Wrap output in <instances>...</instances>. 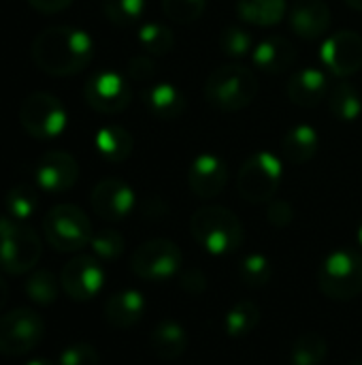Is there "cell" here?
<instances>
[{"instance_id":"cell-36","label":"cell","mask_w":362,"mask_h":365,"mask_svg":"<svg viewBox=\"0 0 362 365\" xmlns=\"http://www.w3.org/2000/svg\"><path fill=\"white\" fill-rule=\"evenodd\" d=\"M207 6V0H162V11L177 24L196 21Z\"/></svg>"},{"instance_id":"cell-12","label":"cell","mask_w":362,"mask_h":365,"mask_svg":"<svg viewBox=\"0 0 362 365\" xmlns=\"http://www.w3.org/2000/svg\"><path fill=\"white\" fill-rule=\"evenodd\" d=\"M60 284L73 302H90L105 284V269L96 257L79 255L64 265Z\"/></svg>"},{"instance_id":"cell-35","label":"cell","mask_w":362,"mask_h":365,"mask_svg":"<svg viewBox=\"0 0 362 365\" xmlns=\"http://www.w3.org/2000/svg\"><path fill=\"white\" fill-rule=\"evenodd\" d=\"M220 47L230 58H243L254 51V38L247 30L239 26H228L220 34Z\"/></svg>"},{"instance_id":"cell-9","label":"cell","mask_w":362,"mask_h":365,"mask_svg":"<svg viewBox=\"0 0 362 365\" xmlns=\"http://www.w3.org/2000/svg\"><path fill=\"white\" fill-rule=\"evenodd\" d=\"M181 265H183L181 248L175 242L162 237L141 244L130 259L132 274L147 282H164L173 278L181 269Z\"/></svg>"},{"instance_id":"cell-42","label":"cell","mask_w":362,"mask_h":365,"mask_svg":"<svg viewBox=\"0 0 362 365\" xmlns=\"http://www.w3.org/2000/svg\"><path fill=\"white\" fill-rule=\"evenodd\" d=\"M6 297H9V287H6V282L2 280V276H0V310H2L4 304H6Z\"/></svg>"},{"instance_id":"cell-22","label":"cell","mask_w":362,"mask_h":365,"mask_svg":"<svg viewBox=\"0 0 362 365\" xmlns=\"http://www.w3.org/2000/svg\"><path fill=\"white\" fill-rule=\"evenodd\" d=\"M149 344H151V351L156 357H160L164 361H173L186 353L188 334L177 321L164 319L154 327V331L149 336Z\"/></svg>"},{"instance_id":"cell-11","label":"cell","mask_w":362,"mask_h":365,"mask_svg":"<svg viewBox=\"0 0 362 365\" xmlns=\"http://www.w3.org/2000/svg\"><path fill=\"white\" fill-rule=\"evenodd\" d=\"M83 98L94 111L115 115L130 107L132 88L124 75L115 71H98L85 81Z\"/></svg>"},{"instance_id":"cell-19","label":"cell","mask_w":362,"mask_h":365,"mask_svg":"<svg viewBox=\"0 0 362 365\" xmlns=\"http://www.w3.org/2000/svg\"><path fill=\"white\" fill-rule=\"evenodd\" d=\"M329 77L316 66L299 68L288 81V98L297 107H318L329 96Z\"/></svg>"},{"instance_id":"cell-13","label":"cell","mask_w":362,"mask_h":365,"mask_svg":"<svg viewBox=\"0 0 362 365\" xmlns=\"http://www.w3.org/2000/svg\"><path fill=\"white\" fill-rule=\"evenodd\" d=\"M320 58L335 77H352L362 68V36L354 30L331 34L322 43Z\"/></svg>"},{"instance_id":"cell-45","label":"cell","mask_w":362,"mask_h":365,"mask_svg":"<svg viewBox=\"0 0 362 365\" xmlns=\"http://www.w3.org/2000/svg\"><path fill=\"white\" fill-rule=\"evenodd\" d=\"M356 237H358V244L362 246V220H361V225H358V233H356Z\"/></svg>"},{"instance_id":"cell-1","label":"cell","mask_w":362,"mask_h":365,"mask_svg":"<svg viewBox=\"0 0 362 365\" xmlns=\"http://www.w3.org/2000/svg\"><path fill=\"white\" fill-rule=\"evenodd\" d=\"M30 56L34 64L53 77L83 71L94 56V41L85 30L73 26H51L36 34Z\"/></svg>"},{"instance_id":"cell-46","label":"cell","mask_w":362,"mask_h":365,"mask_svg":"<svg viewBox=\"0 0 362 365\" xmlns=\"http://www.w3.org/2000/svg\"><path fill=\"white\" fill-rule=\"evenodd\" d=\"M352 365H362V361H354V364Z\"/></svg>"},{"instance_id":"cell-10","label":"cell","mask_w":362,"mask_h":365,"mask_svg":"<svg viewBox=\"0 0 362 365\" xmlns=\"http://www.w3.org/2000/svg\"><path fill=\"white\" fill-rule=\"evenodd\" d=\"M45 338V321L28 308H15L0 317V355H26Z\"/></svg>"},{"instance_id":"cell-3","label":"cell","mask_w":362,"mask_h":365,"mask_svg":"<svg viewBox=\"0 0 362 365\" xmlns=\"http://www.w3.org/2000/svg\"><path fill=\"white\" fill-rule=\"evenodd\" d=\"M258 94V79L252 68L243 64H226L213 68L205 81L207 103L224 113L245 109Z\"/></svg>"},{"instance_id":"cell-28","label":"cell","mask_w":362,"mask_h":365,"mask_svg":"<svg viewBox=\"0 0 362 365\" xmlns=\"http://www.w3.org/2000/svg\"><path fill=\"white\" fill-rule=\"evenodd\" d=\"M329 355V342L316 334V331H307L301 334L290 351V364L292 365H322Z\"/></svg>"},{"instance_id":"cell-44","label":"cell","mask_w":362,"mask_h":365,"mask_svg":"<svg viewBox=\"0 0 362 365\" xmlns=\"http://www.w3.org/2000/svg\"><path fill=\"white\" fill-rule=\"evenodd\" d=\"M26 365H55V364H51L49 359H32L30 364H26Z\"/></svg>"},{"instance_id":"cell-23","label":"cell","mask_w":362,"mask_h":365,"mask_svg":"<svg viewBox=\"0 0 362 365\" xmlns=\"http://www.w3.org/2000/svg\"><path fill=\"white\" fill-rule=\"evenodd\" d=\"M94 148L105 160L124 163L130 158V154L134 150V139H132L130 130H126L124 126L107 124V126L98 128V133L94 135Z\"/></svg>"},{"instance_id":"cell-5","label":"cell","mask_w":362,"mask_h":365,"mask_svg":"<svg viewBox=\"0 0 362 365\" xmlns=\"http://www.w3.org/2000/svg\"><path fill=\"white\" fill-rule=\"evenodd\" d=\"M43 252L38 235L23 222L4 216L0 218V267L11 276L30 272Z\"/></svg>"},{"instance_id":"cell-43","label":"cell","mask_w":362,"mask_h":365,"mask_svg":"<svg viewBox=\"0 0 362 365\" xmlns=\"http://www.w3.org/2000/svg\"><path fill=\"white\" fill-rule=\"evenodd\" d=\"M348 6H352L354 11H362V0H346Z\"/></svg>"},{"instance_id":"cell-16","label":"cell","mask_w":362,"mask_h":365,"mask_svg":"<svg viewBox=\"0 0 362 365\" xmlns=\"http://www.w3.org/2000/svg\"><path fill=\"white\" fill-rule=\"evenodd\" d=\"M228 184V167L215 154H198L188 167V186L198 199L218 197Z\"/></svg>"},{"instance_id":"cell-4","label":"cell","mask_w":362,"mask_h":365,"mask_svg":"<svg viewBox=\"0 0 362 365\" xmlns=\"http://www.w3.org/2000/svg\"><path fill=\"white\" fill-rule=\"evenodd\" d=\"M320 291L335 302H350L362 293V255L352 248L331 252L318 272Z\"/></svg>"},{"instance_id":"cell-34","label":"cell","mask_w":362,"mask_h":365,"mask_svg":"<svg viewBox=\"0 0 362 365\" xmlns=\"http://www.w3.org/2000/svg\"><path fill=\"white\" fill-rule=\"evenodd\" d=\"M90 248L98 261H115L124 252V237L115 229H102L92 235Z\"/></svg>"},{"instance_id":"cell-15","label":"cell","mask_w":362,"mask_h":365,"mask_svg":"<svg viewBox=\"0 0 362 365\" xmlns=\"http://www.w3.org/2000/svg\"><path fill=\"white\" fill-rule=\"evenodd\" d=\"M79 178V165L77 160L62 150L47 152L34 169V180L36 186L43 188L45 192H66L75 186Z\"/></svg>"},{"instance_id":"cell-7","label":"cell","mask_w":362,"mask_h":365,"mask_svg":"<svg viewBox=\"0 0 362 365\" xmlns=\"http://www.w3.org/2000/svg\"><path fill=\"white\" fill-rule=\"evenodd\" d=\"M282 178V160L271 152H256L241 165L237 188L241 199H245L247 203H269L280 190Z\"/></svg>"},{"instance_id":"cell-32","label":"cell","mask_w":362,"mask_h":365,"mask_svg":"<svg viewBox=\"0 0 362 365\" xmlns=\"http://www.w3.org/2000/svg\"><path fill=\"white\" fill-rule=\"evenodd\" d=\"M36 205H38L36 192L28 184H17L6 195V212L11 218H15L19 222L32 218V214L36 212Z\"/></svg>"},{"instance_id":"cell-27","label":"cell","mask_w":362,"mask_h":365,"mask_svg":"<svg viewBox=\"0 0 362 365\" xmlns=\"http://www.w3.org/2000/svg\"><path fill=\"white\" fill-rule=\"evenodd\" d=\"M260 323V308L252 299L237 302L224 317V331L230 338H245L250 336Z\"/></svg>"},{"instance_id":"cell-38","label":"cell","mask_w":362,"mask_h":365,"mask_svg":"<svg viewBox=\"0 0 362 365\" xmlns=\"http://www.w3.org/2000/svg\"><path fill=\"white\" fill-rule=\"evenodd\" d=\"M267 220L273 225V227H288L292 220H294V210L288 201H282V199H275V201H269V207H267Z\"/></svg>"},{"instance_id":"cell-25","label":"cell","mask_w":362,"mask_h":365,"mask_svg":"<svg viewBox=\"0 0 362 365\" xmlns=\"http://www.w3.org/2000/svg\"><path fill=\"white\" fill-rule=\"evenodd\" d=\"M237 13L245 24L269 28L286 17L288 4L286 0H239Z\"/></svg>"},{"instance_id":"cell-18","label":"cell","mask_w":362,"mask_h":365,"mask_svg":"<svg viewBox=\"0 0 362 365\" xmlns=\"http://www.w3.org/2000/svg\"><path fill=\"white\" fill-rule=\"evenodd\" d=\"M252 62L267 75H282L297 62V47L286 36H267L254 45Z\"/></svg>"},{"instance_id":"cell-37","label":"cell","mask_w":362,"mask_h":365,"mask_svg":"<svg viewBox=\"0 0 362 365\" xmlns=\"http://www.w3.org/2000/svg\"><path fill=\"white\" fill-rule=\"evenodd\" d=\"M60 365H100V355L92 344L79 342V344H70L62 351Z\"/></svg>"},{"instance_id":"cell-8","label":"cell","mask_w":362,"mask_h":365,"mask_svg":"<svg viewBox=\"0 0 362 365\" xmlns=\"http://www.w3.org/2000/svg\"><path fill=\"white\" fill-rule=\"evenodd\" d=\"M19 122L34 139H55L64 133L68 115L60 98L47 92H34L21 103Z\"/></svg>"},{"instance_id":"cell-39","label":"cell","mask_w":362,"mask_h":365,"mask_svg":"<svg viewBox=\"0 0 362 365\" xmlns=\"http://www.w3.org/2000/svg\"><path fill=\"white\" fill-rule=\"evenodd\" d=\"M179 284H181V289H183L186 293H190V295H203V293L207 291V276H205L203 269L190 267V269H186V272L181 274Z\"/></svg>"},{"instance_id":"cell-6","label":"cell","mask_w":362,"mask_h":365,"mask_svg":"<svg viewBox=\"0 0 362 365\" xmlns=\"http://www.w3.org/2000/svg\"><path fill=\"white\" fill-rule=\"evenodd\" d=\"M45 240L58 252H77L92 242V222L85 212L73 203L51 207L43 218Z\"/></svg>"},{"instance_id":"cell-21","label":"cell","mask_w":362,"mask_h":365,"mask_svg":"<svg viewBox=\"0 0 362 365\" xmlns=\"http://www.w3.org/2000/svg\"><path fill=\"white\" fill-rule=\"evenodd\" d=\"M105 321L115 329H128L137 325L145 314V297L139 291L126 289L111 295L105 302Z\"/></svg>"},{"instance_id":"cell-30","label":"cell","mask_w":362,"mask_h":365,"mask_svg":"<svg viewBox=\"0 0 362 365\" xmlns=\"http://www.w3.org/2000/svg\"><path fill=\"white\" fill-rule=\"evenodd\" d=\"M60 287H62L60 280L49 269H38V272H34L28 278L23 291H26V295L34 304H38V306H51L58 299V295H60Z\"/></svg>"},{"instance_id":"cell-41","label":"cell","mask_w":362,"mask_h":365,"mask_svg":"<svg viewBox=\"0 0 362 365\" xmlns=\"http://www.w3.org/2000/svg\"><path fill=\"white\" fill-rule=\"evenodd\" d=\"M41 13H60L73 4V0H28Z\"/></svg>"},{"instance_id":"cell-40","label":"cell","mask_w":362,"mask_h":365,"mask_svg":"<svg viewBox=\"0 0 362 365\" xmlns=\"http://www.w3.org/2000/svg\"><path fill=\"white\" fill-rule=\"evenodd\" d=\"M128 75L134 81H149L156 75V64L149 56H134L128 62Z\"/></svg>"},{"instance_id":"cell-14","label":"cell","mask_w":362,"mask_h":365,"mask_svg":"<svg viewBox=\"0 0 362 365\" xmlns=\"http://www.w3.org/2000/svg\"><path fill=\"white\" fill-rule=\"evenodd\" d=\"M90 203H92V210L102 220L117 222V220H124L134 210L137 199H134V190L126 182L117 178H107L94 186L90 195Z\"/></svg>"},{"instance_id":"cell-29","label":"cell","mask_w":362,"mask_h":365,"mask_svg":"<svg viewBox=\"0 0 362 365\" xmlns=\"http://www.w3.org/2000/svg\"><path fill=\"white\" fill-rule=\"evenodd\" d=\"M139 45L151 56H164L175 47V34L164 24L149 21L139 28Z\"/></svg>"},{"instance_id":"cell-33","label":"cell","mask_w":362,"mask_h":365,"mask_svg":"<svg viewBox=\"0 0 362 365\" xmlns=\"http://www.w3.org/2000/svg\"><path fill=\"white\" fill-rule=\"evenodd\" d=\"M102 11L115 26H132L145 11V0H102Z\"/></svg>"},{"instance_id":"cell-26","label":"cell","mask_w":362,"mask_h":365,"mask_svg":"<svg viewBox=\"0 0 362 365\" xmlns=\"http://www.w3.org/2000/svg\"><path fill=\"white\" fill-rule=\"evenodd\" d=\"M329 111L339 122H354L362 113V98L358 88L350 81H341L329 90L326 96Z\"/></svg>"},{"instance_id":"cell-2","label":"cell","mask_w":362,"mask_h":365,"mask_svg":"<svg viewBox=\"0 0 362 365\" xmlns=\"http://www.w3.org/2000/svg\"><path fill=\"white\" fill-rule=\"evenodd\" d=\"M190 233L201 248L215 257L233 255L243 244V225L239 216L222 205L196 210L190 218Z\"/></svg>"},{"instance_id":"cell-20","label":"cell","mask_w":362,"mask_h":365,"mask_svg":"<svg viewBox=\"0 0 362 365\" xmlns=\"http://www.w3.org/2000/svg\"><path fill=\"white\" fill-rule=\"evenodd\" d=\"M143 103H145V109L162 122L181 118L188 107L183 92L169 81H158V83L147 86L143 90Z\"/></svg>"},{"instance_id":"cell-24","label":"cell","mask_w":362,"mask_h":365,"mask_svg":"<svg viewBox=\"0 0 362 365\" xmlns=\"http://www.w3.org/2000/svg\"><path fill=\"white\" fill-rule=\"evenodd\" d=\"M320 148L318 130L309 124H299L286 133L282 139V154L292 165H305L309 163Z\"/></svg>"},{"instance_id":"cell-31","label":"cell","mask_w":362,"mask_h":365,"mask_svg":"<svg viewBox=\"0 0 362 365\" xmlns=\"http://www.w3.org/2000/svg\"><path fill=\"white\" fill-rule=\"evenodd\" d=\"M273 267L265 255H247L239 265V278L247 289H262L271 282Z\"/></svg>"},{"instance_id":"cell-17","label":"cell","mask_w":362,"mask_h":365,"mask_svg":"<svg viewBox=\"0 0 362 365\" xmlns=\"http://www.w3.org/2000/svg\"><path fill=\"white\" fill-rule=\"evenodd\" d=\"M288 19L297 36L314 41L329 30L331 9L324 0H294Z\"/></svg>"}]
</instances>
